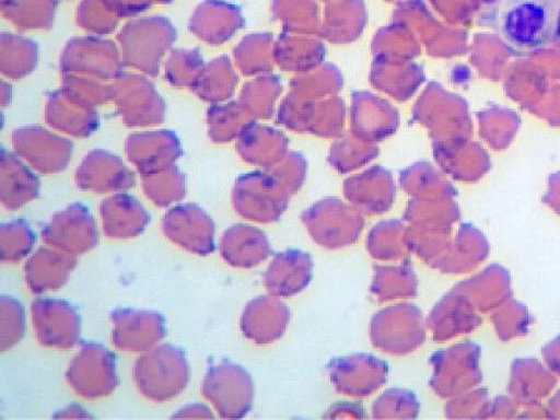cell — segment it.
I'll list each match as a JSON object with an SVG mask.
<instances>
[{"mask_svg":"<svg viewBox=\"0 0 560 420\" xmlns=\"http://www.w3.org/2000/svg\"><path fill=\"white\" fill-rule=\"evenodd\" d=\"M132 373L141 395L155 402L178 396L189 381V365L185 353L170 343L145 350L136 360Z\"/></svg>","mask_w":560,"mask_h":420,"instance_id":"obj_1","label":"cell"},{"mask_svg":"<svg viewBox=\"0 0 560 420\" xmlns=\"http://www.w3.org/2000/svg\"><path fill=\"white\" fill-rule=\"evenodd\" d=\"M66 380L69 386L86 399L110 395L118 385L115 355L96 342H84L72 358Z\"/></svg>","mask_w":560,"mask_h":420,"instance_id":"obj_2","label":"cell"},{"mask_svg":"<svg viewBox=\"0 0 560 420\" xmlns=\"http://www.w3.org/2000/svg\"><path fill=\"white\" fill-rule=\"evenodd\" d=\"M252 381L238 365L222 361L208 368L201 394L223 418L242 417L250 406Z\"/></svg>","mask_w":560,"mask_h":420,"instance_id":"obj_3","label":"cell"},{"mask_svg":"<svg viewBox=\"0 0 560 420\" xmlns=\"http://www.w3.org/2000/svg\"><path fill=\"white\" fill-rule=\"evenodd\" d=\"M31 313L40 345L68 350L80 341L81 318L71 303L60 299L39 298L32 302Z\"/></svg>","mask_w":560,"mask_h":420,"instance_id":"obj_4","label":"cell"},{"mask_svg":"<svg viewBox=\"0 0 560 420\" xmlns=\"http://www.w3.org/2000/svg\"><path fill=\"white\" fill-rule=\"evenodd\" d=\"M109 317L113 343L124 351H145L166 335V320L154 311L116 308Z\"/></svg>","mask_w":560,"mask_h":420,"instance_id":"obj_5","label":"cell"},{"mask_svg":"<svg viewBox=\"0 0 560 420\" xmlns=\"http://www.w3.org/2000/svg\"><path fill=\"white\" fill-rule=\"evenodd\" d=\"M162 231L183 249L206 256L214 252V225L198 207L187 205L172 209L162 221Z\"/></svg>","mask_w":560,"mask_h":420,"instance_id":"obj_6","label":"cell"},{"mask_svg":"<svg viewBox=\"0 0 560 420\" xmlns=\"http://www.w3.org/2000/svg\"><path fill=\"white\" fill-rule=\"evenodd\" d=\"M42 238L51 247L80 255L97 245L98 233L89 211L83 207L73 206L51 219L43 229Z\"/></svg>","mask_w":560,"mask_h":420,"instance_id":"obj_7","label":"cell"},{"mask_svg":"<svg viewBox=\"0 0 560 420\" xmlns=\"http://www.w3.org/2000/svg\"><path fill=\"white\" fill-rule=\"evenodd\" d=\"M78 262L77 255L56 247H40L24 266L25 281L33 293L58 290Z\"/></svg>","mask_w":560,"mask_h":420,"instance_id":"obj_8","label":"cell"},{"mask_svg":"<svg viewBox=\"0 0 560 420\" xmlns=\"http://www.w3.org/2000/svg\"><path fill=\"white\" fill-rule=\"evenodd\" d=\"M103 230L109 238H132L141 234L149 217L140 207L109 211L102 207Z\"/></svg>","mask_w":560,"mask_h":420,"instance_id":"obj_9","label":"cell"},{"mask_svg":"<svg viewBox=\"0 0 560 420\" xmlns=\"http://www.w3.org/2000/svg\"><path fill=\"white\" fill-rule=\"evenodd\" d=\"M36 235L23 220L1 225L0 256L2 261L15 262L33 248Z\"/></svg>","mask_w":560,"mask_h":420,"instance_id":"obj_10","label":"cell"},{"mask_svg":"<svg viewBox=\"0 0 560 420\" xmlns=\"http://www.w3.org/2000/svg\"><path fill=\"white\" fill-rule=\"evenodd\" d=\"M25 331V311L12 296L2 295L0 300V341L5 351L23 337Z\"/></svg>","mask_w":560,"mask_h":420,"instance_id":"obj_11","label":"cell"}]
</instances>
